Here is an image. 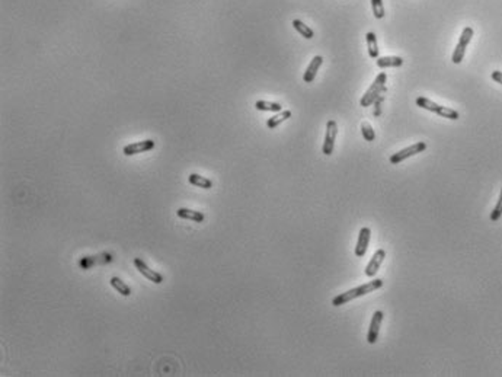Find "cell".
<instances>
[{
    "instance_id": "1",
    "label": "cell",
    "mask_w": 502,
    "mask_h": 377,
    "mask_svg": "<svg viewBox=\"0 0 502 377\" xmlns=\"http://www.w3.org/2000/svg\"><path fill=\"white\" fill-rule=\"evenodd\" d=\"M381 286H383V280H380V278H377V280H371V281L365 283L363 286L351 288V290L345 291V293H342V294H338L336 297H334V300H332V306L338 307V306L347 304V303L352 302L354 299H358V297H361V296H365V294H368V293H373V291L379 290Z\"/></svg>"
},
{
    "instance_id": "2",
    "label": "cell",
    "mask_w": 502,
    "mask_h": 377,
    "mask_svg": "<svg viewBox=\"0 0 502 377\" xmlns=\"http://www.w3.org/2000/svg\"><path fill=\"white\" fill-rule=\"evenodd\" d=\"M386 77H387L386 73H380V75L374 79L373 85L368 88V91L365 92L364 96L361 98L360 105L364 106V108L365 106H370L373 102H376L380 98L381 93L386 92Z\"/></svg>"
},
{
    "instance_id": "3",
    "label": "cell",
    "mask_w": 502,
    "mask_h": 377,
    "mask_svg": "<svg viewBox=\"0 0 502 377\" xmlns=\"http://www.w3.org/2000/svg\"><path fill=\"white\" fill-rule=\"evenodd\" d=\"M425 149H426L425 143H424V141H418V143L412 144L409 147H406V149H403V150L397 151L395 154H392V156H390V163H392V165H397V163H400V162L405 160V159H409V157L415 156V154H418V153H422Z\"/></svg>"
},
{
    "instance_id": "4",
    "label": "cell",
    "mask_w": 502,
    "mask_h": 377,
    "mask_svg": "<svg viewBox=\"0 0 502 377\" xmlns=\"http://www.w3.org/2000/svg\"><path fill=\"white\" fill-rule=\"evenodd\" d=\"M336 134H338V124H336V121L329 120L326 122V134H325V141H323V147H322L323 154L331 156L334 153Z\"/></svg>"
},
{
    "instance_id": "5",
    "label": "cell",
    "mask_w": 502,
    "mask_h": 377,
    "mask_svg": "<svg viewBox=\"0 0 502 377\" xmlns=\"http://www.w3.org/2000/svg\"><path fill=\"white\" fill-rule=\"evenodd\" d=\"M383 312L381 310H376L373 313V317H371V323H370V329H368V333H367V342L368 344H376L377 339H379V333H380V326L381 322H383Z\"/></svg>"
},
{
    "instance_id": "6",
    "label": "cell",
    "mask_w": 502,
    "mask_h": 377,
    "mask_svg": "<svg viewBox=\"0 0 502 377\" xmlns=\"http://www.w3.org/2000/svg\"><path fill=\"white\" fill-rule=\"evenodd\" d=\"M134 265H136V268L140 271V274L144 275L149 281H153L154 284H162V281H163L162 274L150 270L141 258H134Z\"/></svg>"
},
{
    "instance_id": "7",
    "label": "cell",
    "mask_w": 502,
    "mask_h": 377,
    "mask_svg": "<svg viewBox=\"0 0 502 377\" xmlns=\"http://www.w3.org/2000/svg\"><path fill=\"white\" fill-rule=\"evenodd\" d=\"M152 149H154V141L150 140V138H147V140H143V141L127 144L124 147L122 153L125 156H134V154H138V153H146V151L152 150Z\"/></svg>"
},
{
    "instance_id": "8",
    "label": "cell",
    "mask_w": 502,
    "mask_h": 377,
    "mask_svg": "<svg viewBox=\"0 0 502 377\" xmlns=\"http://www.w3.org/2000/svg\"><path fill=\"white\" fill-rule=\"evenodd\" d=\"M384 258H386V251H384V249H379V251H376V252H374V255H373V258L370 259L368 265L365 267V270H364L365 275H367V277H374V275L377 274V271L380 270V267H381V264H383V261H384Z\"/></svg>"
},
{
    "instance_id": "9",
    "label": "cell",
    "mask_w": 502,
    "mask_h": 377,
    "mask_svg": "<svg viewBox=\"0 0 502 377\" xmlns=\"http://www.w3.org/2000/svg\"><path fill=\"white\" fill-rule=\"evenodd\" d=\"M370 238H371V230L368 227H363L360 230V235H358V242H357V246H355V255L358 258L364 257L365 252H367V248H368V243H370Z\"/></svg>"
},
{
    "instance_id": "10",
    "label": "cell",
    "mask_w": 502,
    "mask_h": 377,
    "mask_svg": "<svg viewBox=\"0 0 502 377\" xmlns=\"http://www.w3.org/2000/svg\"><path fill=\"white\" fill-rule=\"evenodd\" d=\"M112 261V257L109 254H101V255H96V257H85L82 258L79 261V265L83 268V270H88L91 268L93 265H98V264H108Z\"/></svg>"
},
{
    "instance_id": "11",
    "label": "cell",
    "mask_w": 502,
    "mask_h": 377,
    "mask_svg": "<svg viewBox=\"0 0 502 377\" xmlns=\"http://www.w3.org/2000/svg\"><path fill=\"white\" fill-rule=\"evenodd\" d=\"M322 63H323V57L322 56H315L313 57V60L310 61V64L307 66L305 76H303V80H305L306 83H312L315 80V77H316L318 72H319Z\"/></svg>"
},
{
    "instance_id": "12",
    "label": "cell",
    "mask_w": 502,
    "mask_h": 377,
    "mask_svg": "<svg viewBox=\"0 0 502 377\" xmlns=\"http://www.w3.org/2000/svg\"><path fill=\"white\" fill-rule=\"evenodd\" d=\"M176 216L179 219L191 220V222H195V223H202L204 219H205V216L201 212H195V210H191V209H183V207L176 210Z\"/></svg>"
},
{
    "instance_id": "13",
    "label": "cell",
    "mask_w": 502,
    "mask_h": 377,
    "mask_svg": "<svg viewBox=\"0 0 502 377\" xmlns=\"http://www.w3.org/2000/svg\"><path fill=\"white\" fill-rule=\"evenodd\" d=\"M188 181H189L191 185L198 186V188H202V190H210V188H213V181H211V179H208V178H205V176H201V175H198V173H191V175L188 176Z\"/></svg>"
},
{
    "instance_id": "14",
    "label": "cell",
    "mask_w": 502,
    "mask_h": 377,
    "mask_svg": "<svg viewBox=\"0 0 502 377\" xmlns=\"http://www.w3.org/2000/svg\"><path fill=\"white\" fill-rule=\"evenodd\" d=\"M377 66L380 69H387V67H399L403 64V59L397 56H389V57H379L377 59Z\"/></svg>"
},
{
    "instance_id": "15",
    "label": "cell",
    "mask_w": 502,
    "mask_h": 377,
    "mask_svg": "<svg viewBox=\"0 0 502 377\" xmlns=\"http://www.w3.org/2000/svg\"><path fill=\"white\" fill-rule=\"evenodd\" d=\"M367 40V47H368V54L371 59H379V46H377V37L374 32H367L365 35Z\"/></svg>"
},
{
    "instance_id": "16",
    "label": "cell",
    "mask_w": 502,
    "mask_h": 377,
    "mask_svg": "<svg viewBox=\"0 0 502 377\" xmlns=\"http://www.w3.org/2000/svg\"><path fill=\"white\" fill-rule=\"evenodd\" d=\"M290 117H291V111H289V109H286V111H280L277 115L271 117L270 120L267 121V127L273 130V128H275V127H278L281 122H284L286 120H289Z\"/></svg>"
},
{
    "instance_id": "17",
    "label": "cell",
    "mask_w": 502,
    "mask_h": 377,
    "mask_svg": "<svg viewBox=\"0 0 502 377\" xmlns=\"http://www.w3.org/2000/svg\"><path fill=\"white\" fill-rule=\"evenodd\" d=\"M111 286L114 287V288H115L121 296H124V297L131 296V288H130V286L125 284L121 278H118V277H112V278H111Z\"/></svg>"
},
{
    "instance_id": "18",
    "label": "cell",
    "mask_w": 502,
    "mask_h": 377,
    "mask_svg": "<svg viewBox=\"0 0 502 377\" xmlns=\"http://www.w3.org/2000/svg\"><path fill=\"white\" fill-rule=\"evenodd\" d=\"M293 27H294V30L297 31L302 37H305L306 40H312L313 37H315V32H313V30H310L306 24H303L300 19H294L293 21Z\"/></svg>"
},
{
    "instance_id": "19",
    "label": "cell",
    "mask_w": 502,
    "mask_h": 377,
    "mask_svg": "<svg viewBox=\"0 0 502 377\" xmlns=\"http://www.w3.org/2000/svg\"><path fill=\"white\" fill-rule=\"evenodd\" d=\"M416 105L419 106V108H424V109H426V111L435 112V114H438V111H440V108H441V105H438V104L432 102L431 99L424 98V96H419V98H416Z\"/></svg>"
},
{
    "instance_id": "20",
    "label": "cell",
    "mask_w": 502,
    "mask_h": 377,
    "mask_svg": "<svg viewBox=\"0 0 502 377\" xmlns=\"http://www.w3.org/2000/svg\"><path fill=\"white\" fill-rule=\"evenodd\" d=\"M255 108L259 111H270V112H280L283 111V106L278 102H268V101H257Z\"/></svg>"
},
{
    "instance_id": "21",
    "label": "cell",
    "mask_w": 502,
    "mask_h": 377,
    "mask_svg": "<svg viewBox=\"0 0 502 377\" xmlns=\"http://www.w3.org/2000/svg\"><path fill=\"white\" fill-rule=\"evenodd\" d=\"M438 115H440V117H444V118H448V120H453V121H456L460 118V115H458V112H457L456 109H453V108H448V106H442V105H441V108H440V111H438Z\"/></svg>"
},
{
    "instance_id": "22",
    "label": "cell",
    "mask_w": 502,
    "mask_h": 377,
    "mask_svg": "<svg viewBox=\"0 0 502 377\" xmlns=\"http://www.w3.org/2000/svg\"><path fill=\"white\" fill-rule=\"evenodd\" d=\"M464 54H466V46H463V44H457L456 46V50H454V53H453V57H451V60H453V63L454 64H460L461 61H463V59H464Z\"/></svg>"
},
{
    "instance_id": "23",
    "label": "cell",
    "mask_w": 502,
    "mask_h": 377,
    "mask_svg": "<svg viewBox=\"0 0 502 377\" xmlns=\"http://www.w3.org/2000/svg\"><path fill=\"white\" fill-rule=\"evenodd\" d=\"M361 133H363V137L365 138V141H374L376 133H374L373 127L368 122H365V121L361 124Z\"/></svg>"
},
{
    "instance_id": "24",
    "label": "cell",
    "mask_w": 502,
    "mask_h": 377,
    "mask_svg": "<svg viewBox=\"0 0 502 377\" xmlns=\"http://www.w3.org/2000/svg\"><path fill=\"white\" fill-rule=\"evenodd\" d=\"M501 216H502V190H501V194H499V198H498V203H496V206L493 207V210H492V213H490V222H498L499 219H501Z\"/></svg>"
},
{
    "instance_id": "25",
    "label": "cell",
    "mask_w": 502,
    "mask_h": 377,
    "mask_svg": "<svg viewBox=\"0 0 502 377\" xmlns=\"http://www.w3.org/2000/svg\"><path fill=\"white\" fill-rule=\"evenodd\" d=\"M473 28H470V27H466L464 30H463V32H461V35H460V40H458V43L460 44H463V46H469V43L472 41V38H473Z\"/></svg>"
},
{
    "instance_id": "26",
    "label": "cell",
    "mask_w": 502,
    "mask_h": 377,
    "mask_svg": "<svg viewBox=\"0 0 502 377\" xmlns=\"http://www.w3.org/2000/svg\"><path fill=\"white\" fill-rule=\"evenodd\" d=\"M371 6H373V14L377 19H381L384 16V6L381 0H371Z\"/></svg>"
},
{
    "instance_id": "27",
    "label": "cell",
    "mask_w": 502,
    "mask_h": 377,
    "mask_svg": "<svg viewBox=\"0 0 502 377\" xmlns=\"http://www.w3.org/2000/svg\"><path fill=\"white\" fill-rule=\"evenodd\" d=\"M490 77H492V80H495L496 83L502 85V72H499V70H495V72H492Z\"/></svg>"
}]
</instances>
